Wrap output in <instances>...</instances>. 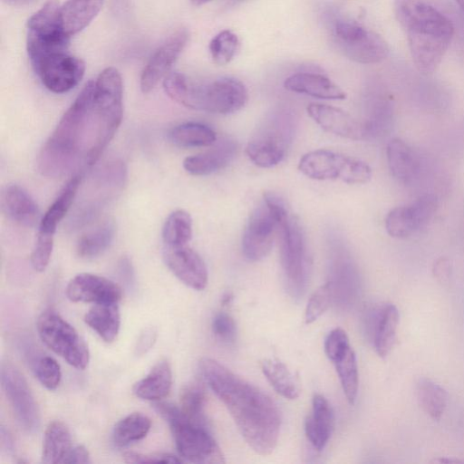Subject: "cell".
<instances>
[{"label":"cell","instance_id":"6da1fadb","mask_svg":"<svg viewBox=\"0 0 464 464\" xmlns=\"http://www.w3.org/2000/svg\"><path fill=\"white\" fill-rule=\"evenodd\" d=\"M201 374L224 403L247 445L259 455L275 450L281 428V413L273 399L211 358L199 362Z\"/></svg>","mask_w":464,"mask_h":464},{"label":"cell","instance_id":"7a4b0ae2","mask_svg":"<svg viewBox=\"0 0 464 464\" xmlns=\"http://www.w3.org/2000/svg\"><path fill=\"white\" fill-rule=\"evenodd\" d=\"M96 134L94 82H88L63 113L44 144L37 159L41 174L56 178L64 175L85 159Z\"/></svg>","mask_w":464,"mask_h":464},{"label":"cell","instance_id":"3957f363","mask_svg":"<svg viewBox=\"0 0 464 464\" xmlns=\"http://www.w3.org/2000/svg\"><path fill=\"white\" fill-rule=\"evenodd\" d=\"M393 11L406 33L415 67L422 74L434 72L453 38V24L424 0H394Z\"/></svg>","mask_w":464,"mask_h":464},{"label":"cell","instance_id":"277c9868","mask_svg":"<svg viewBox=\"0 0 464 464\" xmlns=\"http://www.w3.org/2000/svg\"><path fill=\"white\" fill-rule=\"evenodd\" d=\"M163 87L173 101L185 107L221 115L240 111L248 100L245 84L232 77L197 83L182 73L172 72L164 78Z\"/></svg>","mask_w":464,"mask_h":464},{"label":"cell","instance_id":"5b68a950","mask_svg":"<svg viewBox=\"0 0 464 464\" xmlns=\"http://www.w3.org/2000/svg\"><path fill=\"white\" fill-rule=\"evenodd\" d=\"M122 79L116 68L104 69L94 82L96 134L85 164L93 165L120 127L122 115Z\"/></svg>","mask_w":464,"mask_h":464},{"label":"cell","instance_id":"8992f818","mask_svg":"<svg viewBox=\"0 0 464 464\" xmlns=\"http://www.w3.org/2000/svg\"><path fill=\"white\" fill-rule=\"evenodd\" d=\"M156 411L169 423L179 456L193 463H224V454L208 427L189 420L180 407L155 401Z\"/></svg>","mask_w":464,"mask_h":464},{"label":"cell","instance_id":"52a82bcc","mask_svg":"<svg viewBox=\"0 0 464 464\" xmlns=\"http://www.w3.org/2000/svg\"><path fill=\"white\" fill-rule=\"evenodd\" d=\"M277 237L287 291L292 297L300 298L307 286L311 262L302 226L285 203L279 211Z\"/></svg>","mask_w":464,"mask_h":464},{"label":"cell","instance_id":"ba28073f","mask_svg":"<svg viewBox=\"0 0 464 464\" xmlns=\"http://www.w3.org/2000/svg\"><path fill=\"white\" fill-rule=\"evenodd\" d=\"M330 33L337 49L353 62L377 63L389 54L388 44L381 35L350 18L333 17Z\"/></svg>","mask_w":464,"mask_h":464},{"label":"cell","instance_id":"9c48e42d","mask_svg":"<svg viewBox=\"0 0 464 464\" xmlns=\"http://www.w3.org/2000/svg\"><path fill=\"white\" fill-rule=\"evenodd\" d=\"M299 171L315 180H341L351 185L369 182L372 169L363 160L329 150H316L302 156Z\"/></svg>","mask_w":464,"mask_h":464},{"label":"cell","instance_id":"30bf717a","mask_svg":"<svg viewBox=\"0 0 464 464\" xmlns=\"http://www.w3.org/2000/svg\"><path fill=\"white\" fill-rule=\"evenodd\" d=\"M295 122L286 111L273 112L246 147L248 159L260 168H272L285 156L294 136Z\"/></svg>","mask_w":464,"mask_h":464},{"label":"cell","instance_id":"8fae6325","mask_svg":"<svg viewBox=\"0 0 464 464\" xmlns=\"http://www.w3.org/2000/svg\"><path fill=\"white\" fill-rule=\"evenodd\" d=\"M26 48L32 64L54 53L66 52L71 36L63 27L61 5L47 0L27 21Z\"/></svg>","mask_w":464,"mask_h":464},{"label":"cell","instance_id":"7c38bea8","mask_svg":"<svg viewBox=\"0 0 464 464\" xmlns=\"http://www.w3.org/2000/svg\"><path fill=\"white\" fill-rule=\"evenodd\" d=\"M285 201L275 193L264 194L263 202L251 213L242 236L244 256L256 262L271 251L278 234V216Z\"/></svg>","mask_w":464,"mask_h":464},{"label":"cell","instance_id":"4fadbf2b","mask_svg":"<svg viewBox=\"0 0 464 464\" xmlns=\"http://www.w3.org/2000/svg\"><path fill=\"white\" fill-rule=\"evenodd\" d=\"M41 340L71 366L83 370L89 363L90 353L84 340L73 326L57 312L45 310L36 322Z\"/></svg>","mask_w":464,"mask_h":464},{"label":"cell","instance_id":"5bb4252c","mask_svg":"<svg viewBox=\"0 0 464 464\" xmlns=\"http://www.w3.org/2000/svg\"><path fill=\"white\" fill-rule=\"evenodd\" d=\"M1 383L22 429L28 433L37 431L41 423L37 403L24 375L8 361L1 364Z\"/></svg>","mask_w":464,"mask_h":464},{"label":"cell","instance_id":"9a60e30c","mask_svg":"<svg viewBox=\"0 0 464 464\" xmlns=\"http://www.w3.org/2000/svg\"><path fill=\"white\" fill-rule=\"evenodd\" d=\"M438 208L434 194H423L409 204L391 209L384 220L385 229L392 237L407 238L426 227Z\"/></svg>","mask_w":464,"mask_h":464},{"label":"cell","instance_id":"2e32d148","mask_svg":"<svg viewBox=\"0 0 464 464\" xmlns=\"http://www.w3.org/2000/svg\"><path fill=\"white\" fill-rule=\"evenodd\" d=\"M43 84L55 93L67 92L82 79L85 63L67 52L52 53L33 65Z\"/></svg>","mask_w":464,"mask_h":464},{"label":"cell","instance_id":"e0dca14e","mask_svg":"<svg viewBox=\"0 0 464 464\" xmlns=\"http://www.w3.org/2000/svg\"><path fill=\"white\" fill-rule=\"evenodd\" d=\"M188 31L180 28L173 33L151 55L140 76V89L144 93L152 91L167 76L172 64L185 48Z\"/></svg>","mask_w":464,"mask_h":464},{"label":"cell","instance_id":"ac0fdd59","mask_svg":"<svg viewBox=\"0 0 464 464\" xmlns=\"http://www.w3.org/2000/svg\"><path fill=\"white\" fill-rule=\"evenodd\" d=\"M163 259L172 274L188 287L200 291L207 286L208 275L205 262L188 246H165Z\"/></svg>","mask_w":464,"mask_h":464},{"label":"cell","instance_id":"d6986e66","mask_svg":"<svg viewBox=\"0 0 464 464\" xmlns=\"http://www.w3.org/2000/svg\"><path fill=\"white\" fill-rule=\"evenodd\" d=\"M72 302L118 303L122 295L121 288L113 281L90 273H81L70 280L65 289Z\"/></svg>","mask_w":464,"mask_h":464},{"label":"cell","instance_id":"ffe728a7","mask_svg":"<svg viewBox=\"0 0 464 464\" xmlns=\"http://www.w3.org/2000/svg\"><path fill=\"white\" fill-rule=\"evenodd\" d=\"M367 327L376 353L385 358L392 352L396 340L400 314L392 303L382 304L369 311Z\"/></svg>","mask_w":464,"mask_h":464},{"label":"cell","instance_id":"44dd1931","mask_svg":"<svg viewBox=\"0 0 464 464\" xmlns=\"http://www.w3.org/2000/svg\"><path fill=\"white\" fill-rule=\"evenodd\" d=\"M306 110L324 130L349 140H365L363 123L343 110L322 103H310Z\"/></svg>","mask_w":464,"mask_h":464},{"label":"cell","instance_id":"7402d4cb","mask_svg":"<svg viewBox=\"0 0 464 464\" xmlns=\"http://www.w3.org/2000/svg\"><path fill=\"white\" fill-rule=\"evenodd\" d=\"M387 163L392 176L403 185L417 181L422 171L420 154L400 138L392 139L386 147Z\"/></svg>","mask_w":464,"mask_h":464},{"label":"cell","instance_id":"603a6c76","mask_svg":"<svg viewBox=\"0 0 464 464\" xmlns=\"http://www.w3.org/2000/svg\"><path fill=\"white\" fill-rule=\"evenodd\" d=\"M237 143L230 139H224L212 149L190 157L183 161L187 172L194 176H206L226 168L236 157Z\"/></svg>","mask_w":464,"mask_h":464},{"label":"cell","instance_id":"cb8c5ba5","mask_svg":"<svg viewBox=\"0 0 464 464\" xmlns=\"http://www.w3.org/2000/svg\"><path fill=\"white\" fill-rule=\"evenodd\" d=\"M334 427V414L326 398L314 394L312 401V413L304 421L307 440L318 451L328 443Z\"/></svg>","mask_w":464,"mask_h":464},{"label":"cell","instance_id":"d4e9b609","mask_svg":"<svg viewBox=\"0 0 464 464\" xmlns=\"http://www.w3.org/2000/svg\"><path fill=\"white\" fill-rule=\"evenodd\" d=\"M333 246L329 282L334 296L335 294H348L349 299L353 301L360 286L358 271L343 245L338 242Z\"/></svg>","mask_w":464,"mask_h":464},{"label":"cell","instance_id":"484cf974","mask_svg":"<svg viewBox=\"0 0 464 464\" xmlns=\"http://www.w3.org/2000/svg\"><path fill=\"white\" fill-rule=\"evenodd\" d=\"M286 90L324 100H344L346 93L328 77L313 72H297L284 82Z\"/></svg>","mask_w":464,"mask_h":464},{"label":"cell","instance_id":"4316f807","mask_svg":"<svg viewBox=\"0 0 464 464\" xmlns=\"http://www.w3.org/2000/svg\"><path fill=\"white\" fill-rule=\"evenodd\" d=\"M1 198L4 213L15 223L24 227H34L39 221L40 212L36 203L18 185L6 187Z\"/></svg>","mask_w":464,"mask_h":464},{"label":"cell","instance_id":"83f0119b","mask_svg":"<svg viewBox=\"0 0 464 464\" xmlns=\"http://www.w3.org/2000/svg\"><path fill=\"white\" fill-rule=\"evenodd\" d=\"M104 0H67L61 5V20L64 32L72 36L97 16Z\"/></svg>","mask_w":464,"mask_h":464},{"label":"cell","instance_id":"f1b7e54d","mask_svg":"<svg viewBox=\"0 0 464 464\" xmlns=\"http://www.w3.org/2000/svg\"><path fill=\"white\" fill-rule=\"evenodd\" d=\"M171 385V367L166 360H161L134 385L133 392L140 399L158 401L169 394Z\"/></svg>","mask_w":464,"mask_h":464},{"label":"cell","instance_id":"f546056e","mask_svg":"<svg viewBox=\"0 0 464 464\" xmlns=\"http://www.w3.org/2000/svg\"><path fill=\"white\" fill-rule=\"evenodd\" d=\"M84 322L104 342H113L121 327V312L118 303L94 304L85 314Z\"/></svg>","mask_w":464,"mask_h":464},{"label":"cell","instance_id":"4dcf8cb0","mask_svg":"<svg viewBox=\"0 0 464 464\" xmlns=\"http://www.w3.org/2000/svg\"><path fill=\"white\" fill-rule=\"evenodd\" d=\"M72 448L68 427L61 420L50 422L44 436L42 461L46 464L63 463Z\"/></svg>","mask_w":464,"mask_h":464},{"label":"cell","instance_id":"1f68e13d","mask_svg":"<svg viewBox=\"0 0 464 464\" xmlns=\"http://www.w3.org/2000/svg\"><path fill=\"white\" fill-rule=\"evenodd\" d=\"M81 180V175L76 174L67 182L40 219L39 232L54 235L58 224L65 217L75 198Z\"/></svg>","mask_w":464,"mask_h":464},{"label":"cell","instance_id":"d6a6232c","mask_svg":"<svg viewBox=\"0 0 464 464\" xmlns=\"http://www.w3.org/2000/svg\"><path fill=\"white\" fill-rule=\"evenodd\" d=\"M261 370L273 389L282 397L295 400L299 396L298 382L284 362L276 359H265L261 362Z\"/></svg>","mask_w":464,"mask_h":464},{"label":"cell","instance_id":"836d02e7","mask_svg":"<svg viewBox=\"0 0 464 464\" xmlns=\"http://www.w3.org/2000/svg\"><path fill=\"white\" fill-rule=\"evenodd\" d=\"M415 392L422 411L433 420L439 421L448 404L446 390L430 379L420 378L416 382Z\"/></svg>","mask_w":464,"mask_h":464},{"label":"cell","instance_id":"e575fe53","mask_svg":"<svg viewBox=\"0 0 464 464\" xmlns=\"http://www.w3.org/2000/svg\"><path fill=\"white\" fill-rule=\"evenodd\" d=\"M115 235V224L105 219L94 228L82 235L77 244L80 257L92 259L102 254L111 244Z\"/></svg>","mask_w":464,"mask_h":464},{"label":"cell","instance_id":"d590c367","mask_svg":"<svg viewBox=\"0 0 464 464\" xmlns=\"http://www.w3.org/2000/svg\"><path fill=\"white\" fill-rule=\"evenodd\" d=\"M172 143L182 148L208 147L217 141L216 132L208 125L185 122L175 126L169 133Z\"/></svg>","mask_w":464,"mask_h":464},{"label":"cell","instance_id":"8d00e7d4","mask_svg":"<svg viewBox=\"0 0 464 464\" xmlns=\"http://www.w3.org/2000/svg\"><path fill=\"white\" fill-rule=\"evenodd\" d=\"M151 427L150 419L133 412L119 420L112 430V441L117 447H125L145 438Z\"/></svg>","mask_w":464,"mask_h":464},{"label":"cell","instance_id":"74e56055","mask_svg":"<svg viewBox=\"0 0 464 464\" xmlns=\"http://www.w3.org/2000/svg\"><path fill=\"white\" fill-rule=\"evenodd\" d=\"M334 364L343 392L350 404L356 401L359 387L358 365L354 351L352 346L337 356Z\"/></svg>","mask_w":464,"mask_h":464},{"label":"cell","instance_id":"f35d334b","mask_svg":"<svg viewBox=\"0 0 464 464\" xmlns=\"http://www.w3.org/2000/svg\"><path fill=\"white\" fill-rule=\"evenodd\" d=\"M192 237V218L186 210L177 209L170 213L162 228L165 246H187Z\"/></svg>","mask_w":464,"mask_h":464},{"label":"cell","instance_id":"ab89813d","mask_svg":"<svg viewBox=\"0 0 464 464\" xmlns=\"http://www.w3.org/2000/svg\"><path fill=\"white\" fill-rule=\"evenodd\" d=\"M206 392L198 382H190L180 392V409L194 423L207 427L205 415Z\"/></svg>","mask_w":464,"mask_h":464},{"label":"cell","instance_id":"60d3db41","mask_svg":"<svg viewBox=\"0 0 464 464\" xmlns=\"http://www.w3.org/2000/svg\"><path fill=\"white\" fill-rule=\"evenodd\" d=\"M393 119V106L386 96H381L374 102L370 117L363 121L365 140L383 135L391 128Z\"/></svg>","mask_w":464,"mask_h":464},{"label":"cell","instance_id":"b9f144b4","mask_svg":"<svg viewBox=\"0 0 464 464\" xmlns=\"http://www.w3.org/2000/svg\"><path fill=\"white\" fill-rule=\"evenodd\" d=\"M239 39L230 30H223L216 34L209 43V52L213 62L226 65L235 57L239 49Z\"/></svg>","mask_w":464,"mask_h":464},{"label":"cell","instance_id":"7bdbcfd3","mask_svg":"<svg viewBox=\"0 0 464 464\" xmlns=\"http://www.w3.org/2000/svg\"><path fill=\"white\" fill-rule=\"evenodd\" d=\"M334 299L330 282L319 286L309 297L304 312V322L310 324L320 318L329 308Z\"/></svg>","mask_w":464,"mask_h":464},{"label":"cell","instance_id":"ee69618b","mask_svg":"<svg viewBox=\"0 0 464 464\" xmlns=\"http://www.w3.org/2000/svg\"><path fill=\"white\" fill-rule=\"evenodd\" d=\"M34 372L38 381L46 389L55 390L61 382L62 372L59 363L51 356H44L34 364Z\"/></svg>","mask_w":464,"mask_h":464},{"label":"cell","instance_id":"f6af8a7d","mask_svg":"<svg viewBox=\"0 0 464 464\" xmlns=\"http://www.w3.org/2000/svg\"><path fill=\"white\" fill-rule=\"evenodd\" d=\"M53 248V235L39 232L31 254V264L37 272H44L51 259Z\"/></svg>","mask_w":464,"mask_h":464},{"label":"cell","instance_id":"bcb514c9","mask_svg":"<svg viewBox=\"0 0 464 464\" xmlns=\"http://www.w3.org/2000/svg\"><path fill=\"white\" fill-rule=\"evenodd\" d=\"M212 331L215 336L226 344L233 343L237 337L236 322L226 312H220L215 315L212 321Z\"/></svg>","mask_w":464,"mask_h":464},{"label":"cell","instance_id":"7dc6e473","mask_svg":"<svg viewBox=\"0 0 464 464\" xmlns=\"http://www.w3.org/2000/svg\"><path fill=\"white\" fill-rule=\"evenodd\" d=\"M351 347L347 334L341 328L333 329L324 340V353L333 362L337 356Z\"/></svg>","mask_w":464,"mask_h":464},{"label":"cell","instance_id":"c3c4849f","mask_svg":"<svg viewBox=\"0 0 464 464\" xmlns=\"http://www.w3.org/2000/svg\"><path fill=\"white\" fill-rule=\"evenodd\" d=\"M127 463H180L183 460L169 453L142 454L128 451L123 454Z\"/></svg>","mask_w":464,"mask_h":464},{"label":"cell","instance_id":"681fc988","mask_svg":"<svg viewBox=\"0 0 464 464\" xmlns=\"http://www.w3.org/2000/svg\"><path fill=\"white\" fill-rule=\"evenodd\" d=\"M452 272L450 260L446 256L437 258L432 266V274L434 277L442 285L450 282Z\"/></svg>","mask_w":464,"mask_h":464},{"label":"cell","instance_id":"f907efd6","mask_svg":"<svg viewBox=\"0 0 464 464\" xmlns=\"http://www.w3.org/2000/svg\"><path fill=\"white\" fill-rule=\"evenodd\" d=\"M157 337V332L154 328L145 329L138 339L135 353L137 355L146 353L154 344Z\"/></svg>","mask_w":464,"mask_h":464},{"label":"cell","instance_id":"816d5d0a","mask_svg":"<svg viewBox=\"0 0 464 464\" xmlns=\"http://www.w3.org/2000/svg\"><path fill=\"white\" fill-rule=\"evenodd\" d=\"M63 463L87 464L91 463L88 450L82 445L72 447L66 456Z\"/></svg>","mask_w":464,"mask_h":464},{"label":"cell","instance_id":"f5cc1de1","mask_svg":"<svg viewBox=\"0 0 464 464\" xmlns=\"http://www.w3.org/2000/svg\"><path fill=\"white\" fill-rule=\"evenodd\" d=\"M1 446L4 450L10 453L14 451V440L11 434L5 429L1 428Z\"/></svg>","mask_w":464,"mask_h":464},{"label":"cell","instance_id":"db71d44e","mask_svg":"<svg viewBox=\"0 0 464 464\" xmlns=\"http://www.w3.org/2000/svg\"><path fill=\"white\" fill-rule=\"evenodd\" d=\"M120 273H121V276L123 280H125L127 282V284L130 285L131 284V279H132V269H131V266L129 262V260L127 259H123L121 264V266H120Z\"/></svg>","mask_w":464,"mask_h":464},{"label":"cell","instance_id":"11a10c76","mask_svg":"<svg viewBox=\"0 0 464 464\" xmlns=\"http://www.w3.org/2000/svg\"><path fill=\"white\" fill-rule=\"evenodd\" d=\"M7 5L13 6H25L35 3L37 0H3Z\"/></svg>","mask_w":464,"mask_h":464},{"label":"cell","instance_id":"9f6ffc18","mask_svg":"<svg viewBox=\"0 0 464 464\" xmlns=\"http://www.w3.org/2000/svg\"><path fill=\"white\" fill-rule=\"evenodd\" d=\"M231 300H232V295L230 294L227 293L226 295H224L222 298V303L225 305V304H229Z\"/></svg>","mask_w":464,"mask_h":464},{"label":"cell","instance_id":"6f0895ef","mask_svg":"<svg viewBox=\"0 0 464 464\" xmlns=\"http://www.w3.org/2000/svg\"><path fill=\"white\" fill-rule=\"evenodd\" d=\"M190 1L195 5H204V4L208 3V2H209L210 0H190Z\"/></svg>","mask_w":464,"mask_h":464},{"label":"cell","instance_id":"680465c9","mask_svg":"<svg viewBox=\"0 0 464 464\" xmlns=\"http://www.w3.org/2000/svg\"><path fill=\"white\" fill-rule=\"evenodd\" d=\"M461 10L464 12V0H455Z\"/></svg>","mask_w":464,"mask_h":464},{"label":"cell","instance_id":"91938a15","mask_svg":"<svg viewBox=\"0 0 464 464\" xmlns=\"http://www.w3.org/2000/svg\"><path fill=\"white\" fill-rule=\"evenodd\" d=\"M228 1H230V2H232V3H238V2H242V1H244V0H228Z\"/></svg>","mask_w":464,"mask_h":464}]
</instances>
